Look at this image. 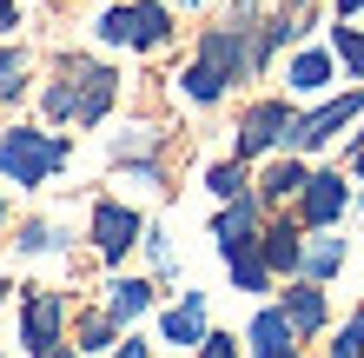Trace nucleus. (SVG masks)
<instances>
[{
  "instance_id": "obj_29",
  "label": "nucleus",
  "mask_w": 364,
  "mask_h": 358,
  "mask_svg": "<svg viewBox=\"0 0 364 358\" xmlns=\"http://www.w3.org/2000/svg\"><path fill=\"white\" fill-rule=\"evenodd\" d=\"M53 358H80V345H73V352H67V345H60V352H53Z\"/></svg>"
},
{
  "instance_id": "obj_23",
  "label": "nucleus",
  "mask_w": 364,
  "mask_h": 358,
  "mask_svg": "<svg viewBox=\"0 0 364 358\" xmlns=\"http://www.w3.org/2000/svg\"><path fill=\"white\" fill-rule=\"evenodd\" d=\"M106 339H113V312H100V319H87V325H80V345H87V352H100Z\"/></svg>"
},
{
  "instance_id": "obj_5",
  "label": "nucleus",
  "mask_w": 364,
  "mask_h": 358,
  "mask_svg": "<svg viewBox=\"0 0 364 358\" xmlns=\"http://www.w3.org/2000/svg\"><path fill=\"white\" fill-rule=\"evenodd\" d=\"M364 113V87H351V93H338V100H325L318 113H298L291 120V133H285V146L291 153H311V146H325V139H338L345 126Z\"/></svg>"
},
{
  "instance_id": "obj_19",
  "label": "nucleus",
  "mask_w": 364,
  "mask_h": 358,
  "mask_svg": "<svg viewBox=\"0 0 364 358\" xmlns=\"http://www.w3.org/2000/svg\"><path fill=\"white\" fill-rule=\"evenodd\" d=\"M331 53L351 67V80H364V27H351V20H345V27H331Z\"/></svg>"
},
{
  "instance_id": "obj_32",
  "label": "nucleus",
  "mask_w": 364,
  "mask_h": 358,
  "mask_svg": "<svg viewBox=\"0 0 364 358\" xmlns=\"http://www.w3.org/2000/svg\"><path fill=\"white\" fill-rule=\"evenodd\" d=\"M358 146H364V133H358Z\"/></svg>"
},
{
  "instance_id": "obj_8",
  "label": "nucleus",
  "mask_w": 364,
  "mask_h": 358,
  "mask_svg": "<svg viewBox=\"0 0 364 358\" xmlns=\"http://www.w3.org/2000/svg\"><path fill=\"white\" fill-rule=\"evenodd\" d=\"M93 246H100V259H126L139 246V213L119 199H100L93 206Z\"/></svg>"
},
{
  "instance_id": "obj_4",
  "label": "nucleus",
  "mask_w": 364,
  "mask_h": 358,
  "mask_svg": "<svg viewBox=\"0 0 364 358\" xmlns=\"http://www.w3.org/2000/svg\"><path fill=\"white\" fill-rule=\"evenodd\" d=\"M106 47H133V53H159L166 40H173V14L159 7V0H119V7L100 14L93 27Z\"/></svg>"
},
{
  "instance_id": "obj_17",
  "label": "nucleus",
  "mask_w": 364,
  "mask_h": 358,
  "mask_svg": "<svg viewBox=\"0 0 364 358\" xmlns=\"http://www.w3.org/2000/svg\"><path fill=\"white\" fill-rule=\"evenodd\" d=\"M146 305H153V285H146V279H119V285H113V305H106V312H113V325H133Z\"/></svg>"
},
{
  "instance_id": "obj_24",
  "label": "nucleus",
  "mask_w": 364,
  "mask_h": 358,
  "mask_svg": "<svg viewBox=\"0 0 364 358\" xmlns=\"http://www.w3.org/2000/svg\"><path fill=\"white\" fill-rule=\"evenodd\" d=\"M60 239H53V226H27V233H20V252H53Z\"/></svg>"
},
{
  "instance_id": "obj_1",
  "label": "nucleus",
  "mask_w": 364,
  "mask_h": 358,
  "mask_svg": "<svg viewBox=\"0 0 364 358\" xmlns=\"http://www.w3.org/2000/svg\"><path fill=\"white\" fill-rule=\"evenodd\" d=\"M252 67H259V33L239 27V20H225V27H205L199 33V53H192V67L179 73L186 100H199V107H212L232 80H245Z\"/></svg>"
},
{
  "instance_id": "obj_11",
  "label": "nucleus",
  "mask_w": 364,
  "mask_h": 358,
  "mask_svg": "<svg viewBox=\"0 0 364 358\" xmlns=\"http://www.w3.org/2000/svg\"><path fill=\"white\" fill-rule=\"evenodd\" d=\"M252 358H298V325L285 319V305H265L252 319Z\"/></svg>"
},
{
  "instance_id": "obj_18",
  "label": "nucleus",
  "mask_w": 364,
  "mask_h": 358,
  "mask_svg": "<svg viewBox=\"0 0 364 358\" xmlns=\"http://www.w3.org/2000/svg\"><path fill=\"white\" fill-rule=\"evenodd\" d=\"M305 166H298V159H278L272 166V173H265V186H259V199H298V193H305Z\"/></svg>"
},
{
  "instance_id": "obj_28",
  "label": "nucleus",
  "mask_w": 364,
  "mask_h": 358,
  "mask_svg": "<svg viewBox=\"0 0 364 358\" xmlns=\"http://www.w3.org/2000/svg\"><path fill=\"white\" fill-rule=\"evenodd\" d=\"M113 358H146V345H139V339H126V345H119Z\"/></svg>"
},
{
  "instance_id": "obj_14",
  "label": "nucleus",
  "mask_w": 364,
  "mask_h": 358,
  "mask_svg": "<svg viewBox=\"0 0 364 358\" xmlns=\"http://www.w3.org/2000/svg\"><path fill=\"white\" fill-rule=\"evenodd\" d=\"M166 339H173V345H199L205 339V299H199V292H186V299L166 312Z\"/></svg>"
},
{
  "instance_id": "obj_9",
  "label": "nucleus",
  "mask_w": 364,
  "mask_h": 358,
  "mask_svg": "<svg viewBox=\"0 0 364 358\" xmlns=\"http://www.w3.org/2000/svg\"><path fill=\"white\" fill-rule=\"evenodd\" d=\"M345 206H351V186H345V179H338V173H311L305 193H298V219L318 233V226H338Z\"/></svg>"
},
{
  "instance_id": "obj_26",
  "label": "nucleus",
  "mask_w": 364,
  "mask_h": 358,
  "mask_svg": "<svg viewBox=\"0 0 364 358\" xmlns=\"http://www.w3.org/2000/svg\"><path fill=\"white\" fill-rule=\"evenodd\" d=\"M20 27V0H0V33H14Z\"/></svg>"
},
{
  "instance_id": "obj_31",
  "label": "nucleus",
  "mask_w": 364,
  "mask_h": 358,
  "mask_svg": "<svg viewBox=\"0 0 364 358\" xmlns=\"http://www.w3.org/2000/svg\"><path fill=\"white\" fill-rule=\"evenodd\" d=\"M0 226H7V206H0Z\"/></svg>"
},
{
  "instance_id": "obj_2",
  "label": "nucleus",
  "mask_w": 364,
  "mask_h": 358,
  "mask_svg": "<svg viewBox=\"0 0 364 358\" xmlns=\"http://www.w3.org/2000/svg\"><path fill=\"white\" fill-rule=\"evenodd\" d=\"M113 93H119V73L113 67H100V60H67V67L47 80V120L93 126V120H106Z\"/></svg>"
},
{
  "instance_id": "obj_25",
  "label": "nucleus",
  "mask_w": 364,
  "mask_h": 358,
  "mask_svg": "<svg viewBox=\"0 0 364 358\" xmlns=\"http://www.w3.org/2000/svg\"><path fill=\"white\" fill-rule=\"evenodd\" d=\"M199 358H239V345H232L225 332H205V339H199Z\"/></svg>"
},
{
  "instance_id": "obj_10",
  "label": "nucleus",
  "mask_w": 364,
  "mask_h": 358,
  "mask_svg": "<svg viewBox=\"0 0 364 358\" xmlns=\"http://www.w3.org/2000/svg\"><path fill=\"white\" fill-rule=\"evenodd\" d=\"M225 265H232V285L239 292H265L272 285V265H265V233H239V239H219Z\"/></svg>"
},
{
  "instance_id": "obj_6",
  "label": "nucleus",
  "mask_w": 364,
  "mask_h": 358,
  "mask_svg": "<svg viewBox=\"0 0 364 358\" xmlns=\"http://www.w3.org/2000/svg\"><path fill=\"white\" fill-rule=\"evenodd\" d=\"M291 107L285 100H259L245 120H239V159H259V153H272V146H285V133H291Z\"/></svg>"
},
{
  "instance_id": "obj_3",
  "label": "nucleus",
  "mask_w": 364,
  "mask_h": 358,
  "mask_svg": "<svg viewBox=\"0 0 364 358\" xmlns=\"http://www.w3.org/2000/svg\"><path fill=\"white\" fill-rule=\"evenodd\" d=\"M67 159H73V146L60 133H33V126H7L0 133V173L20 186H47Z\"/></svg>"
},
{
  "instance_id": "obj_13",
  "label": "nucleus",
  "mask_w": 364,
  "mask_h": 358,
  "mask_svg": "<svg viewBox=\"0 0 364 358\" xmlns=\"http://www.w3.org/2000/svg\"><path fill=\"white\" fill-rule=\"evenodd\" d=\"M285 87H291V93H325V87H331V53H325V47H305V53H291V67H285Z\"/></svg>"
},
{
  "instance_id": "obj_12",
  "label": "nucleus",
  "mask_w": 364,
  "mask_h": 358,
  "mask_svg": "<svg viewBox=\"0 0 364 358\" xmlns=\"http://www.w3.org/2000/svg\"><path fill=\"white\" fill-rule=\"evenodd\" d=\"M285 319L298 325V339H311V332L325 325V292H318V279H298L285 292Z\"/></svg>"
},
{
  "instance_id": "obj_21",
  "label": "nucleus",
  "mask_w": 364,
  "mask_h": 358,
  "mask_svg": "<svg viewBox=\"0 0 364 358\" xmlns=\"http://www.w3.org/2000/svg\"><path fill=\"white\" fill-rule=\"evenodd\" d=\"M205 186H212L219 199H239V193H245V166H212Z\"/></svg>"
},
{
  "instance_id": "obj_16",
  "label": "nucleus",
  "mask_w": 364,
  "mask_h": 358,
  "mask_svg": "<svg viewBox=\"0 0 364 358\" xmlns=\"http://www.w3.org/2000/svg\"><path fill=\"white\" fill-rule=\"evenodd\" d=\"M338 265H345V246L325 239V226H318V239H305V265H298V272H305V279H331Z\"/></svg>"
},
{
  "instance_id": "obj_27",
  "label": "nucleus",
  "mask_w": 364,
  "mask_h": 358,
  "mask_svg": "<svg viewBox=\"0 0 364 358\" xmlns=\"http://www.w3.org/2000/svg\"><path fill=\"white\" fill-rule=\"evenodd\" d=\"M364 14V0H338V20H358Z\"/></svg>"
},
{
  "instance_id": "obj_15",
  "label": "nucleus",
  "mask_w": 364,
  "mask_h": 358,
  "mask_svg": "<svg viewBox=\"0 0 364 358\" xmlns=\"http://www.w3.org/2000/svg\"><path fill=\"white\" fill-rule=\"evenodd\" d=\"M265 265L272 272H298V265H305V239H298V226H272V233H265Z\"/></svg>"
},
{
  "instance_id": "obj_20",
  "label": "nucleus",
  "mask_w": 364,
  "mask_h": 358,
  "mask_svg": "<svg viewBox=\"0 0 364 358\" xmlns=\"http://www.w3.org/2000/svg\"><path fill=\"white\" fill-rule=\"evenodd\" d=\"M20 87H27V53H20V47H0V100H14Z\"/></svg>"
},
{
  "instance_id": "obj_30",
  "label": "nucleus",
  "mask_w": 364,
  "mask_h": 358,
  "mask_svg": "<svg viewBox=\"0 0 364 358\" xmlns=\"http://www.w3.org/2000/svg\"><path fill=\"white\" fill-rule=\"evenodd\" d=\"M351 166H358V173H364V146H358V159H351Z\"/></svg>"
},
{
  "instance_id": "obj_22",
  "label": "nucleus",
  "mask_w": 364,
  "mask_h": 358,
  "mask_svg": "<svg viewBox=\"0 0 364 358\" xmlns=\"http://www.w3.org/2000/svg\"><path fill=\"white\" fill-rule=\"evenodd\" d=\"M331 358H364V312H351V319H345V332H338Z\"/></svg>"
},
{
  "instance_id": "obj_7",
  "label": "nucleus",
  "mask_w": 364,
  "mask_h": 358,
  "mask_svg": "<svg viewBox=\"0 0 364 358\" xmlns=\"http://www.w3.org/2000/svg\"><path fill=\"white\" fill-rule=\"evenodd\" d=\"M60 319H67L60 292H33L27 312H20V345H27L33 358H53L60 352Z\"/></svg>"
}]
</instances>
